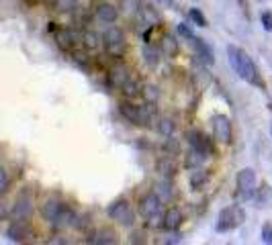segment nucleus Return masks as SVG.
<instances>
[{"label":"nucleus","instance_id":"1","mask_svg":"<svg viewBox=\"0 0 272 245\" xmlns=\"http://www.w3.org/2000/svg\"><path fill=\"white\" fill-rule=\"evenodd\" d=\"M227 58H229L231 67H234L236 74H238L241 80L250 82V84H254V86H258V88L264 86V82H262L260 74H258V67L254 65L252 58H250L243 49H239V47H236V45H229V47H227Z\"/></svg>","mask_w":272,"mask_h":245},{"label":"nucleus","instance_id":"2","mask_svg":"<svg viewBox=\"0 0 272 245\" xmlns=\"http://www.w3.org/2000/svg\"><path fill=\"white\" fill-rule=\"evenodd\" d=\"M139 214L143 216V221L149 229H164V213H162V198L152 192V194H145L141 196L139 204Z\"/></svg>","mask_w":272,"mask_h":245},{"label":"nucleus","instance_id":"3","mask_svg":"<svg viewBox=\"0 0 272 245\" xmlns=\"http://www.w3.org/2000/svg\"><path fill=\"white\" fill-rule=\"evenodd\" d=\"M121 115H123L129 122L133 125H139V127H147L152 122V117H154V106L152 104H143V106H137V104H131V102H121L119 106Z\"/></svg>","mask_w":272,"mask_h":245},{"label":"nucleus","instance_id":"4","mask_svg":"<svg viewBox=\"0 0 272 245\" xmlns=\"http://www.w3.org/2000/svg\"><path fill=\"white\" fill-rule=\"evenodd\" d=\"M243 219H246V213L241 211V207H238V204H231V207H225L219 216H217V231L219 233H227V231H234L238 229Z\"/></svg>","mask_w":272,"mask_h":245},{"label":"nucleus","instance_id":"5","mask_svg":"<svg viewBox=\"0 0 272 245\" xmlns=\"http://www.w3.org/2000/svg\"><path fill=\"white\" fill-rule=\"evenodd\" d=\"M106 214L111 216L113 221H117L119 225H123V227H133V223H135V213L131 209V204L127 200H123V198H119L113 204H108Z\"/></svg>","mask_w":272,"mask_h":245},{"label":"nucleus","instance_id":"6","mask_svg":"<svg viewBox=\"0 0 272 245\" xmlns=\"http://www.w3.org/2000/svg\"><path fill=\"white\" fill-rule=\"evenodd\" d=\"M102 45L108 56L119 58L121 53L125 51V33L121 31L119 27H108L102 35Z\"/></svg>","mask_w":272,"mask_h":245},{"label":"nucleus","instance_id":"7","mask_svg":"<svg viewBox=\"0 0 272 245\" xmlns=\"http://www.w3.org/2000/svg\"><path fill=\"white\" fill-rule=\"evenodd\" d=\"M238 194L241 198H256V192H258V180H256V172L252 168H243L238 172Z\"/></svg>","mask_w":272,"mask_h":245},{"label":"nucleus","instance_id":"8","mask_svg":"<svg viewBox=\"0 0 272 245\" xmlns=\"http://www.w3.org/2000/svg\"><path fill=\"white\" fill-rule=\"evenodd\" d=\"M33 211V192L29 188H25L19 192V196L12 202V209H10V219L12 221H23L31 214Z\"/></svg>","mask_w":272,"mask_h":245},{"label":"nucleus","instance_id":"9","mask_svg":"<svg viewBox=\"0 0 272 245\" xmlns=\"http://www.w3.org/2000/svg\"><path fill=\"white\" fill-rule=\"evenodd\" d=\"M211 127H213V137L219 143L231 141V121L225 115H213L211 117Z\"/></svg>","mask_w":272,"mask_h":245},{"label":"nucleus","instance_id":"10","mask_svg":"<svg viewBox=\"0 0 272 245\" xmlns=\"http://www.w3.org/2000/svg\"><path fill=\"white\" fill-rule=\"evenodd\" d=\"M62 209H64V204H62L58 198L49 196V198H45L43 204H41V216H43L47 223H53V221L58 219V214L62 213Z\"/></svg>","mask_w":272,"mask_h":245},{"label":"nucleus","instance_id":"11","mask_svg":"<svg viewBox=\"0 0 272 245\" xmlns=\"http://www.w3.org/2000/svg\"><path fill=\"white\" fill-rule=\"evenodd\" d=\"M188 143H190L193 149H199V152H203L205 155L213 153V143L199 131H188Z\"/></svg>","mask_w":272,"mask_h":245},{"label":"nucleus","instance_id":"12","mask_svg":"<svg viewBox=\"0 0 272 245\" xmlns=\"http://www.w3.org/2000/svg\"><path fill=\"white\" fill-rule=\"evenodd\" d=\"M131 78V74H129V67L125 65V63H115L113 65V70H111V84L113 86H117V88H123V84Z\"/></svg>","mask_w":272,"mask_h":245},{"label":"nucleus","instance_id":"13","mask_svg":"<svg viewBox=\"0 0 272 245\" xmlns=\"http://www.w3.org/2000/svg\"><path fill=\"white\" fill-rule=\"evenodd\" d=\"M90 243H101V245L117 243V233L111 227H101V229L94 231V235L90 237Z\"/></svg>","mask_w":272,"mask_h":245},{"label":"nucleus","instance_id":"14","mask_svg":"<svg viewBox=\"0 0 272 245\" xmlns=\"http://www.w3.org/2000/svg\"><path fill=\"white\" fill-rule=\"evenodd\" d=\"M182 223V213L180 209L176 207H170L166 213H164V229L166 231H176Z\"/></svg>","mask_w":272,"mask_h":245},{"label":"nucleus","instance_id":"15","mask_svg":"<svg viewBox=\"0 0 272 245\" xmlns=\"http://www.w3.org/2000/svg\"><path fill=\"white\" fill-rule=\"evenodd\" d=\"M74 216H76V213H74L70 207H66V204H64L62 213L58 214V219L51 223V227H53V229H66V227H72V225H74Z\"/></svg>","mask_w":272,"mask_h":245},{"label":"nucleus","instance_id":"16","mask_svg":"<svg viewBox=\"0 0 272 245\" xmlns=\"http://www.w3.org/2000/svg\"><path fill=\"white\" fill-rule=\"evenodd\" d=\"M97 17H99V21H102V23H115L117 17H119V10H117L113 4L102 2V4L97 6Z\"/></svg>","mask_w":272,"mask_h":245},{"label":"nucleus","instance_id":"17","mask_svg":"<svg viewBox=\"0 0 272 245\" xmlns=\"http://www.w3.org/2000/svg\"><path fill=\"white\" fill-rule=\"evenodd\" d=\"M195 47H197V58H201L203 63H213V61H215L213 49H211L201 37H195Z\"/></svg>","mask_w":272,"mask_h":245},{"label":"nucleus","instance_id":"18","mask_svg":"<svg viewBox=\"0 0 272 245\" xmlns=\"http://www.w3.org/2000/svg\"><path fill=\"white\" fill-rule=\"evenodd\" d=\"M27 235H29V231H27V227L21 221H12V225H8L6 229V237L10 241H25Z\"/></svg>","mask_w":272,"mask_h":245},{"label":"nucleus","instance_id":"19","mask_svg":"<svg viewBox=\"0 0 272 245\" xmlns=\"http://www.w3.org/2000/svg\"><path fill=\"white\" fill-rule=\"evenodd\" d=\"M160 49L164 51V56H168V58H174L176 53H178V41H176L172 35H164V37H162Z\"/></svg>","mask_w":272,"mask_h":245},{"label":"nucleus","instance_id":"20","mask_svg":"<svg viewBox=\"0 0 272 245\" xmlns=\"http://www.w3.org/2000/svg\"><path fill=\"white\" fill-rule=\"evenodd\" d=\"M56 41H58V45H60L62 49H72V45H74L76 37H74V33H72V31H68V29H60V31L56 33Z\"/></svg>","mask_w":272,"mask_h":245},{"label":"nucleus","instance_id":"21","mask_svg":"<svg viewBox=\"0 0 272 245\" xmlns=\"http://www.w3.org/2000/svg\"><path fill=\"white\" fill-rule=\"evenodd\" d=\"M205 153L203 152H199V149H193L190 147V152H188V155H186V168H193V170H197V168H201L203 166V161H205Z\"/></svg>","mask_w":272,"mask_h":245},{"label":"nucleus","instance_id":"22","mask_svg":"<svg viewBox=\"0 0 272 245\" xmlns=\"http://www.w3.org/2000/svg\"><path fill=\"white\" fill-rule=\"evenodd\" d=\"M158 172L162 176H166V178H170V176H174V172H176V161L172 157L164 155V157L158 161Z\"/></svg>","mask_w":272,"mask_h":245},{"label":"nucleus","instance_id":"23","mask_svg":"<svg viewBox=\"0 0 272 245\" xmlns=\"http://www.w3.org/2000/svg\"><path fill=\"white\" fill-rule=\"evenodd\" d=\"M256 200L260 207H272V188L262 184L260 188H258V192H256Z\"/></svg>","mask_w":272,"mask_h":245},{"label":"nucleus","instance_id":"24","mask_svg":"<svg viewBox=\"0 0 272 245\" xmlns=\"http://www.w3.org/2000/svg\"><path fill=\"white\" fill-rule=\"evenodd\" d=\"M121 90H123V94H125L127 98H135V96H139L143 88L139 90V82L135 80V78H129V80L125 82V84H123V88H121Z\"/></svg>","mask_w":272,"mask_h":245},{"label":"nucleus","instance_id":"25","mask_svg":"<svg viewBox=\"0 0 272 245\" xmlns=\"http://www.w3.org/2000/svg\"><path fill=\"white\" fill-rule=\"evenodd\" d=\"M119 8L125 15H137L141 10V0H119Z\"/></svg>","mask_w":272,"mask_h":245},{"label":"nucleus","instance_id":"26","mask_svg":"<svg viewBox=\"0 0 272 245\" xmlns=\"http://www.w3.org/2000/svg\"><path fill=\"white\" fill-rule=\"evenodd\" d=\"M207 178H209V172L203 170V168H197V170L193 172V176H190V186L197 190V188H201L203 184L207 182Z\"/></svg>","mask_w":272,"mask_h":245},{"label":"nucleus","instance_id":"27","mask_svg":"<svg viewBox=\"0 0 272 245\" xmlns=\"http://www.w3.org/2000/svg\"><path fill=\"white\" fill-rule=\"evenodd\" d=\"M143 60H145V63L149 67L158 65V61H160V51L156 47H152V45H145L143 47Z\"/></svg>","mask_w":272,"mask_h":245},{"label":"nucleus","instance_id":"28","mask_svg":"<svg viewBox=\"0 0 272 245\" xmlns=\"http://www.w3.org/2000/svg\"><path fill=\"white\" fill-rule=\"evenodd\" d=\"M82 41H84V45L88 49H97L99 43H102V39H99V35L94 33V31H84L82 33Z\"/></svg>","mask_w":272,"mask_h":245},{"label":"nucleus","instance_id":"29","mask_svg":"<svg viewBox=\"0 0 272 245\" xmlns=\"http://www.w3.org/2000/svg\"><path fill=\"white\" fill-rule=\"evenodd\" d=\"M143 96H145V100L149 102V104H154V102H158V98H160V90H158V86H154V84H147V86H143Z\"/></svg>","mask_w":272,"mask_h":245},{"label":"nucleus","instance_id":"30","mask_svg":"<svg viewBox=\"0 0 272 245\" xmlns=\"http://www.w3.org/2000/svg\"><path fill=\"white\" fill-rule=\"evenodd\" d=\"M156 194L162 198V202H168L170 198H172V188H170V184L164 180V182H160L158 186H156Z\"/></svg>","mask_w":272,"mask_h":245},{"label":"nucleus","instance_id":"31","mask_svg":"<svg viewBox=\"0 0 272 245\" xmlns=\"http://www.w3.org/2000/svg\"><path fill=\"white\" fill-rule=\"evenodd\" d=\"M76 4H78V0H56V2H53L56 10H60V12H74Z\"/></svg>","mask_w":272,"mask_h":245},{"label":"nucleus","instance_id":"32","mask_svg":"<svg viewBox=\"0 0 272 245\" xmlns=\"http://www.w3.org/2000/svg\"><path fill=\"white\" fill-rule=\"evenodd\" d=\"M188 15H190V19H193L199 27H207V19L205 17H203V12L199 10V8H190V12H188Z\"/></svg>","mask_w":272,"mask_h":245},{"label":"nucleus","instance_id":"33","mask_svg":"<svg viewBox=\"0 0 272 245\" xmlns=\"http://www.w3.org/2000/svg\"><path fill=\"white\" fill-rule=\"evenodd\" d=\"M172 131H174V122H172L170 119H162V121H160V133L166 135V137H170Z\"/></svg>","mask_w":272,"mask_h":245},{"label":"nucleus","instance_id":"34","mask_svg":"<svg viewBox=\"0 0 272 245\" xmlns=\"http://www.w3.org/2000/svg\"><path fill=\"white\" fill-rule=\"evenodd\" d=\"M176 31H178V35H180L182 39H188V41H195V35H193V33H190V29H188V27H186L184 23H180L178 27H176Z\"/></svg>","mask_w":272,"mask_h":245},{"label":"nucleus","instance_id":"35","mask_svg":"<svg viewBox=\"0 0 272 245\" xmlns=\"http://www.w3.org/2000/svg\"><path fill=\"white\" fill-rule=\"evenodd\" d=\"M8 190V172L2 168L0 170V194H6Z\"/></svg>","mask_w":272,"mask_h":245},{"label":"nucleus","instance_id":"36","mask_svg":"<svg viewBox=\"0 0 272 245\" xmlns=\"http://www.w3.org/2000/svg\"><path fill=\"white\" fill-rule=\"evenodd\" d=\"M88 225V216L86 214H78L76 213V216H74V229H82V227H86Z\"/></svg>","mask_w":272,"mask_h":245},{"label":"nucleus","instance_id":"37","mask_svg":"<svg viewBox=\"0 0 272 245\" xmlns=\"http://www.w3.org/2000/svg\"><path fill=\"white\" fill-rule=\"evenodd\" d=\"M262 241L272 245V225H264L262 227Z\"/></svg>","mask_w":272,"mask_h":245},{"label":"nucleus","instance_id":"38","mask_svg":"<svg viewBox=\"0 0 272 245\" xmlns=\"http://www.w3.org/2000/svg\"><path fill=\"white\" fill-rule=\"evenodd\" d=\"M262 25L266 31H272V15L270 12H262Z\"/></svg>","mask_w":272,"mask_h":245},{"label":"nucleus","instance_id":"39","mask_svg":"<svg viewBox=\"0 0 272 245\" xmlns=\"http://www.w3.org/2000/svg\"><path fill=\"white\" fill-rule=\"evenodd\" d=\"M158 2L164 6V8H170V6H172V0H158Z\"/></svg>","mask_w":272,"mask_h":245},{"label":"nucleus","instance_id":"40","mask_svg":"<svg viewBox=\"0 0 272 245\" xmlns=\"http://www.w3.org/2000/svg\"><path fill=\"white\" fill-rule=\"evenodd\" d=\"M238 2H239V4H243V0H238Z\"/></svg>","mask_w":272,"mask_h":245},{"label":"nucleus","instance_id":"41","mask_svg":"<svg viewBox=\"0 0 272 245\" xmlns=\"http://www.w3.org/2000/svg\"><path fill=\"white\" fill-rule=\"evenodd\" d=\"M51 2H56V0H51Z\"/></svg>","mask_w":272,"mask_h":245}]
</instances>
